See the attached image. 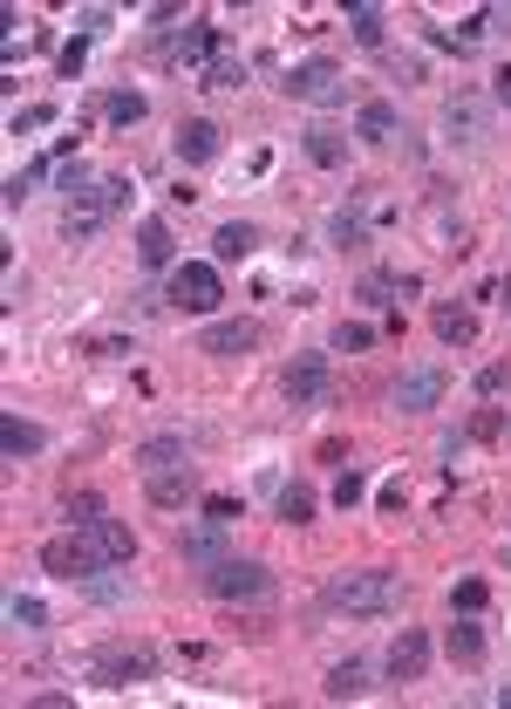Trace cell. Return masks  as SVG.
<instances>
[{"instance_id": "obj_38", "label": "cell", "mask_w": 511, "mask_h": 709, "mask_svg": "<svg viewBox=\"0 0 511 709\" xmlns=\"http://www.w3.org/2000/svg\"><path fill=\"white\" fill-rule=\"evenodd\" d=\"M334 240H341V246H355V240H362V212H355V205H341V212H334Z\"/></svg>"}, {"instance_id": "obj_5", "label": "cell", "mask_w": 511, "mask_h": 709, "mask_svg": "<svg viewBox=\"0 0 511 709\" xmlns=\"http://www.w3.org/2000/svg\"><path fill=\"white\" fill-rule=\"evenodd\" d=\"M225 300V287H219V266H205V260H184V266H171V307H184V314H212Z\"/></svg>"}, {"instance_id": "obj_14", "label": "cell", "mask_w": 511, "mask_h": 709, "mask_svg": "<svg viewBox=\"0 0 511 709\" xmlns=\"http://www.w3.org/2000/svg\"><path fill=\"white\" fill-rule=\"evenodd\" d=\"M429 328H437L444 348H470L478 341V314H470V300H437L429 307Z\"/></svg>"}, {"instance_id": "obj_8", "label": "cell", "mask_w": 511, "mask_h": 709, "mask_svg": "<svg viewBox=\"0 0 511 709\" xmlns=\"http://www.w3.org/2000/svg\"><path fill=\"white\" fill-rule=\"evenodd\" d=\"M444 389H450V375H444V369H409L396 389H388V403H396L403 416H429V410L444 403Z\"/></svg>"}, {"instance_id": "obj_16", "label": "cell", "mask_w": 511, "mask_h": 709, "mask_svg": "<svg viewBox=\"0 0 511 709\" xmlns=\"http://www.w3.org/2000/svg\"><path fill=\"white\" fill-rule=\"evenodd\" d=\"M199 348L219 354V362H232V354H253V348H259V321H212V328L199 335Z\"/></svg>"}, {"instance_id": "obj_22", "label": "cell", "mask_w": 511, "mask_h": 709, "mask_svg": "<svg viewBox=\"0 0 511 709\" xmlns=\"http://www.w3.org/2000/svg\"><path fill=\"white\" fill-rule=\"evenodd\" d=\"M300 150H307L321 171H341V165H348V137H341V130H328V124H313V130L300 137Z\"/></svg>"}, {"instance_id": "obj_44", "label": "cell", "mask_w": 511, "mask_h": 709, "mask_svg": "<svg viewBox=\"0 0 511 709\" xmlns=\"http://www.w3.org/2000/svg\"><path fill=\"white\" fill-rule=\"evenodd\" d=\"M504 560H511V546H504Z\"/></svg>"}, {"instance_id": "obj_24", "label": "cell", "mask_w": 511, "mask_h": 709, "mask_svg": "<svg viewBox=\"0 0 511 709\" xmlns=\"http://www.w3.org/2000/svg\"><path fill=\"white\" fill-rule=\"evenodd\" d=\"M130 464L150 478V470H164V464H191V451H184V437H150V444H137Z\"/></svg>"}, {"instance_id": "obj_23", "label": "cell", "mask_w": 511, "mask_h": 709, "mask_svg": "<svg viewBox=\"0 0 511 709\" xmlns=\"http://www.w3.org/2000/svg\"><path fill=\"white\" fill-rule=\"evenodd\" d=\"M89 532L103 539V553H109V567H130V553H137V532H130L124 519H109V511H103V519H96Z\"/></svg>"}, {"instance_id": "obj_2", "label": "cell", "mask_w": 511, "mask_h": 709, "mask_svg": "<svg viewBox=\"0 0 511 709\" xmlns=\"http://www.w3.org/2000/svg\"><path fill=\"white\" fill-rule=\"evenodd\" d=\"M42 567H49L55 580H68V586H83L89 573L109 567V553H103V539H96L89 526H75V532H55V539L42 546Z\"/></svg>"}, {"instance_id": "obj_36", "label": "cell", "mask_w": 511, "mask_h": 709, "mask_svg": "<svg viewBox=\"0 0 511 709\" xmlns=\"http://www.w3.org/2000/svg\"><path fill=\"white\" fill-rule=\"evenodd\" d=\"M362 498H369V485H362V470H341V485H334V505H341V511H355Z\"/></svg>"}, {"instance_id": "obj_37", "label": "cell", "mask_w": 511, "mask_h": 709, "mask_svg": "<svg viewBox=\"0 0 511 709\" xmlns=\"http://www.w3.org/2000/svg\"><path fill=\"white\" fill-rule=\"evenodd\" d=\"M89 354H96V362H124V354H137V348H130V335H96Z\"/></svg>"}, {"instance_id": "obj_12", "label": "cell", "mask_w": 511, "mask_h": 709, "mask_svg": "<svg viewBox=\"0 0 511 709\" xmlns=\"http://www.w3.org/2000/svg\"><path fill=\"white\" fill-rule=\"evenodd\" d=\"M212 55H219V34H212L205 21H191V28H178V34H164V42H157V62H171V68L212 62Z\"/></svg>"}, {"instance_id": "obj_17", "label": "cell", "mask_w": 511, "mask_h": 709, "mask_svg": "<svg viewBox=\"0 0 511 709\" xmlns=\"http://www.w3.org/2000/svg\"><path fill=\"white\" fill-rule=\"evenodd\" d=\"M355 130H362V144H403L409 130H403V116H396V103H362V116H355Z\"/></svg>"}, {"instance_id": "obj_21", "label": "cell", "mask_w": 511, "mask_h": 709, "mask_svg": "<svg viewBox=\"0 0 511 709\" xmlns=\"http://www.w3.org/2000/svg\"><path fill=\"white\" fill-rule=\"evenodd\" d=\"M362 689H369V662H355V655L334 662V668H328V682H321V696H328V702H355Z\"/></svg>"}, {"instance_id": "obj_35", "label": "cell", "mask_w": 511, "mask_h": 709, "mask_svg": "<svg viewBox=\"0 0 511 709\" xmlns=\"http://www.w3.org/2000/svg\"><path fill=\"white\" fill-rule=\"evenodd\" d=\"M511 389V362H485L478 369V396H504Z\"/></svg>"}, {"instance_id": "obj_34", "label": "cell", "mask_w": 511, "mask_h": 709, "mask_svg": "<svg viewBox=\"0 0 511 709\" xmlns=\"http://www.w3.org/2000/svg\"><path fill=\"white\" fill-rule=\"evenodd\" d=\"M485 607V580H464V586H450V614H478Z\"/></svg>"}, {"instance_id": "obj_30", "label": "cell", "mask_w": 511, "mask_h": 709, "mask_svg": "<svg viewBox=\"0 0 511 709\" xmlns=\"http://www.w3.org/2000/svg\"><path fill=\"white\" fill-rule=\"evenodd\" d=\"M334 348H341V354H369V348H375V328L341 321V328H334Z\"/></svg>"}, {"instance_id": "obj_33", "label": "cell", "mask_w": 511, "mask_h": 709, "mask_svg": "<svg viewBox=\"0 0 511 709\" xmlns=\"http://www.w3.org/2000/svg\"><path fill=\"white\" fill-rule=\"evenodd\" d=\"M68 519H75V526H96V519H103V498H96V491H68Z\"/></svg>"}, {"instance_id": "obj_18", "label": "cell", "mask_w": 511, "mask_h": 709, "mask_svg": "<svg viewBox=\"0 0 511 709\" xmlns=\"http://www.w3.org/2000/svg\"><path fill=\"white\" fill-rule=\"evenodd\" d=\"M137 260H143L150 273H171L178 240H171V225H164V219H143V225H137Z\"/></svg>"}, {"instance_id": "obj_10", "label": "cell", "mask_w": 511, "mask_h": 709, "mask_svg": "<svg viewBox=\"0 0 511 709\" xmlns=\"http://www.w3.org/2000/svg\"><path fill=\"white\" fill-rule=\"evenodd\" d=\"M225 546H232V526H225V519H212V511H205L199 526H184V532H178V553H184L191 567H219V560H225Z\"/></svg>"}, {"instance_id": "obj_40", "label": "cell", "mask_w": 511, "mask_h": 709, "mask_svg": "<svg viewBox=\"0 0 511 709\" xmlns=\"http://www.w3.org/2000/svg\"><path fill=\"white\" fill-rule=\"evenodd\" d=\"M83 55H89V42H83V34H75V42L62 49V75H75V68H83Z\"/></svg>"}, {"instance_id": "obj_29", "label": "cell", "mask_w": 511, "mask_h": 709, "mask_svg": "<svg viewBox=\"0 0 511 709\" xmlns=\"http://www.w3.org/2000/svg\"><path fill=\"white\" fill-rule=\"evenodd\" d=\"M348 28H355L362 49H382V8H355V14H348Z\"/></svg>"}, {"instance_id": "obj_25", "label": "cell", "mask_w": 511, "mask_h": 709, "mask_svg": "<svg viewBox=\"0 0 511 709\" xmlns=\"http://www.w3.org/2000/svg\"><path fill=\"white\" fill-rule=\"evenodd\" d=\"M0 444H8V457H34L49 437H42V423H28V416H8L0 423Z\"/></svg>"}, {"instance_id": "obj_32", "label": "cell", "mask_w": 511, "mask_h": 709, "mask_svg": "<svg viewBox=\"0 0 511 709\" xmlns=\"http://www.w3.org/2000/svg\"><path fill=\"white\" fill-rule=\"evenodd\" d=\"M8 621H14V627H49V607L34 601V594H14V601H8Z\"/></svg>"}, {"instance_id": "obj_4", "label": "cell", "mask_w": 511, "mask_h": 709, "mask_svg": "<svg viewBox=\"0 0 511 709\" xmlns=\"http://www.w3.org/2000/svg\"><path fill=\"white\" fill-rule=\"evenodd\" d=\"M205 594L225 601V607H232V601H266V594H273V573H266L259 560H232V553H225L219 567H205Z\"/></svg>"}, {"instance_id": "obj_3", "label": "cell", "mask_w": 511, "mask_h": 709, "mask_svg": "<svg viewBox=\"0 0 511 709\" xmlns=\"http://www.w3.org/2000/svg\"><path fill=\"white\" fill-rule=\"evenodd\" d=\"M89 676H96L103 689H137V682L157 676V648H150V642H103L96 662H89Z\"/></svg>"}, {"instance_id": "obj_41", "label": "cell", "mask_w": 511, "mask_h": 709, "mask_svg": "<svg viewBox=\"0 0 511 709\" xmlns=\"http://www.w3.org/2000/svg\"><path fill=\"white\" fill-rule=\"evenodd\" d=\"M205 511H212V519H225V526H232V519H239V498H205Z\"/></svg>"}, {"instance_id": "obj_7", "label": "cell", "mask_w": 511, "mask_h": 709, "mask_svg": "<svg viewBox=\"0 0 511 709\" xmlns=\"http://www.w3.org/2000/svg\"><path fill=\"white\" fill-rule=\"evenodd\" d=\"M205 491V478H199V464H164V470H150L143 478V498L150 505H164V511H178V505H191Z\"/></svg>"}, {"instance_id": "obj_42", "label": "cell", "mask_w": 511, "mask_h": 709, "mask_svg": "<svg viewBox=\"0 0 511 709\" xmlns=\"http://www.w3.org/2000/svg\"><path fill=\"white\" fill-rule=\"evenodd\" d=\"M498 103H511V62L498 68Z\"/></svg>"}, {"instance_id": "obj_20", "label": "cell", "mask_w": 511, "mask_h": 709, "mask_svg": "<svg viewBox=\"0 0 511 709\" xmlns=\"http://www.w3.org/2000/svg\"><path fill=\"white\" fill-rule=\"evenodd\" d=\"M444 655L450 662H485V627L478 621H470V614H450V627H444Z\"/></svg>"}, {"instance_id": "obj_39", "label": "cell", "mask_w": 511, "mask_h": 709, "mask_svg": "<svg viewBox=\"0 0 511 709\" xmlns=\"http://www.w3.org/2000/svg\"><path fill=\"white\" fill-rule=\"evenodd\" d=\"M470 437H504V416H498V410H478V416H470Z\"/></svg>"}, {"instance_id": "obj_11", "label": "cell", "mask_w": 511, "mask_h": 709, "mask_svg": "<svg viewBox=\"0 0 511 709\" xmlns=\"http://www.w3.org/2000/svg\"><path fill=\"white\" fill-rule=\"evenodd\" d=\"M280 389H287V403H294V410L321 403V396H328V354H294L287 375H280Z\"/></svg>"}, {"instance_id": "obj_9", "label": "cell", "mask_w": 511, "mask_h": 709, "mask_svg": "<svg viewBox=\"0 0 511 709\" xmlns=\"http://www.w3.org/2000/svg\"><path fill=\"white\" fill-rule=\"evenodd\" d=\"M444 137L464 144V150L485 144V137H491V109H485V96H450V103H444Z\"/></svg>"}, {"instance_id": "obj_26", "label": "cell", "mask_w": 511, "mask_h": 709, "mask_svg": "<svg viewBox=\"0 0 511 709\" xmlns=\"http://www.w3.org/2000/svg\"><path fill=\"white\" fill-rule=\"evenodd\" d=\"M246 83V62L232 55V49H219L212 62H205V89H239Z\"/></svg>"}, {"instance_id": "obj_13", "label": "cell", "mask_w": 511, "mask_h": 709, "mask_svg": "<svg viewBox=\"0 0 511 709\" xmlns=\"http://www.w3.org/2000/svg\"><path fill=\"white\" fill-rule=\"evenodd\" d=\"M171 150H178V165H212V157L225 150V130L212 124V116H191V124H178Z\"/></svg>"}, {"instance_id": "obj_15", "label": "cell", "mask_w": 511, "mask_h": 709, "mask_svg": "<svg viewBox=\"0 0 511 709\" xmlns=\"http://www.w3.org/2000/svg\"><path fill=\"white\" fill-rule=\"evenodd\" d=\"M423 668H429V635H423V627H403V635L388 642V676H396V682H423Z\"/></svg>"}, {"instance_id": "obj_1", "label": "cell", "mask_w": 511, "mask_h": 709, "mask_svg": "<svg viewBox=\"0 0 511 709\" xmlns=\"http://www.w3.org/2000/svg\"><path fill=\"white\" fill-rule=\"evenodd\" d=\"M328 607L334 614H396L403 607V580L388 567H355L328 580Z\"/></svg>"}, {"instance_id": "obj_31", "label": "cell", "mask_w": 511, "mask_h": 709, "mask_svg": "<svg viewBox=\"0 0 511 709\" xmlns=\"http://www.w3.org/2000/svg\"><path fill=\"white\" fill-rule=\"evenodd\" d=\"M143 109H150V103H143L137 89H116V96H109V124H143Z\"/></svg>"}, {"instance_id": "obj_27", "label": "cell", "mask_w": 511, "mask_h": 709, "mask_svg": "<svg viewBox=\"0 0 511 709\" xmlns=\"http://www.w3.org/2000/svg\"><path fill=\"white\" fill-rule=\"evenodd\" d=\"M83 594H89V601H103V607H109V601H124V594H130V580H124V573H109V567H103V573H89V580H83Z\"/></svg>"}, {"instance_id": "obj_19", "label": "cell", "mask_w": 511, "mask_h": 709, "mask_svg": "<svg viewBox=\"0 0 511 709\" xmlns=\"http://www.w3.org/2000/svg\"><path fill=\"white\" fill-rule=\"evenodd\" d=\"M253 246H259V225H246V219H225V225L212 232V260H219V266L253 260Z\"/></svg>"}, {"instance_id": "obj_28", "label": "cell", "mask_w": 511, "mask_h": 709, "mask_svg": "<svg viewBox=\"0 0 511 709\" xmlns=\"http://www.w3.org/2000/svg\"><path fill=\"white\" fill-rule=\"evenodd\" d=\"M280 519H287V526H307V519H313V491H307V485H287V491H280Z\"/></svg>"}, {"instance_id": "obj_43", "label": "cell", "mask_w": 511, "mask_h": 709, "mask_svg": "<svg viewBox=\"0 0 511 709\" xmlns=\"http://www.w3.org/2000/svg\"><path fill=\"white\" fill-rule=\"evenodd\" d=\"M498 294H504V307H511V273H504V281H498Z\"/></svg>"}, {"instance_id": "obj_6", "label": "cell", "mask_w": 511, "mask_h": 709, "mask_svg": "<svg viewBox=\"0 0 511 709\" xmlns=\"http://www.w3.org/2000/svg\"><path fill=\"white\" fill-rule=\"evenodd\" d=\"M280 89H287L294 103H341V96H348V89H341V68H334L328 55H313V62H294Z\"/></svg>"}]
</instances>
